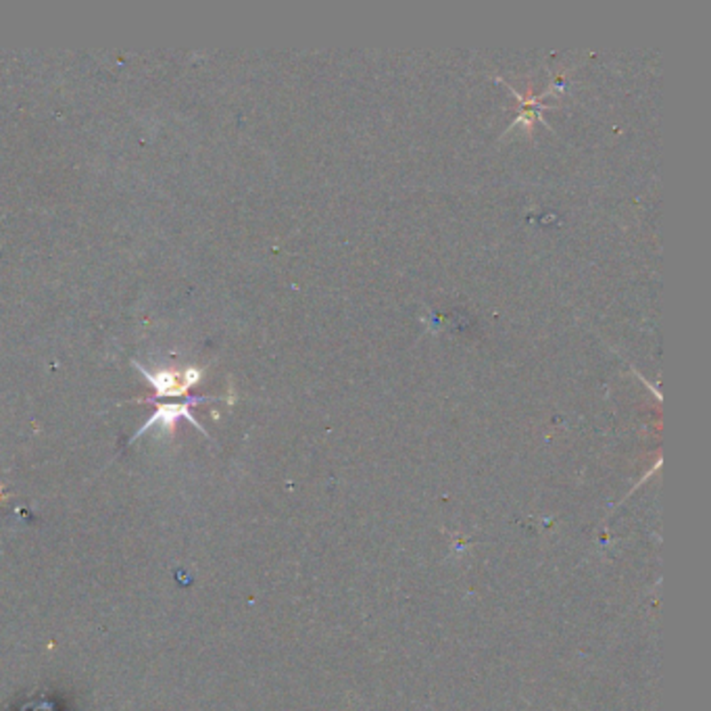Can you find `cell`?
Instances as JSON below:
<instances>
[{
	"instance_id": "cell-2",
	"label": "cell",
	"mask_w": 711,
	"mask_h": 711,
	"mask_svg": "<svg viewBox=\"0 0 711 711\" xmlns=\"http://www.w3.org/2000/svg\"><path fill=\"white\" fill-rule=\"evenodd\" d=\"M205 400H211V399L209 397H188L186 400H182V403H159L157 405L153 416L144 422L142 428L136 430V434L132 436L130 442L147 434L150 428H161L163 432H174L175 425H178V422H182V419H188L194 428L200 430V432L206 436V430L203 428V424H198L197 417L192 416V407L205 403Z\"/></svg>"
},
{
	"instance_id": "cell-1",
	"label": "cell",
	"mask_w": 711,
	"mask_h": 711,
	"mask_svg": "<svg viewBox=\"0 0 711 711\" xmlns=\"http://www.w3.org/2000/svg\"><path fill=\"white\" fill-rule=\"evenodd\" d=\"M132 366L155 388V399L188 397L190 388L197 386L200 378H203V372L194 366L184 369H149L138 361H132Z\"/></svg>"
}]
</instances>
